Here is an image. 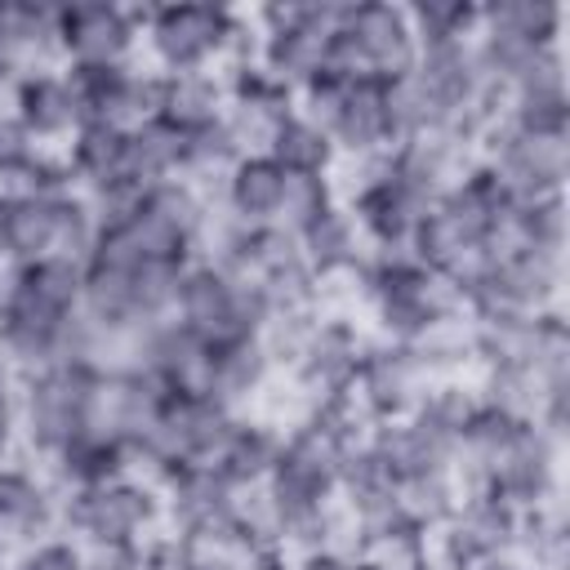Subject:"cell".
<instances>
[{"instance_id":"6da1fadb","label":"cell","mask_w":570,"mask_h":570,"mask_svg":"<svg viewBox=\"0 0 570 570\" xmlns=\"http://www.w3.org/2000/svg\"><path fill=\"white\" fill-rule=\"evenodd\" d=\"M142 62L160 76L223 71L232 62H254L258 27L249 9L227 4H142Z\"/></svg>"},{"instance_id":"7a4b0ae2","label":"cell","mask_w":570,"mask_h":570,"mask_svg":"<svg viewBox=\"0 0 570 570\" xmlns=\"http://www.w3.org/2000/svg\"><path fill=\"white\" fill-rule=\"evenodd\" d=\"M169 316L183 330H191L205 347H223V343L258 334L272 312H267L258 281H240V276L214 267L209 258H191L187 272L178 276Z\"/></svg>"},{"instance_id":"3957f363","label":"cell","mask_w":570,"mask_h":570,"mask_svg":"<svg viewBox=\"0 0 570 570\" xmlns=\"http://www.w3.org/2000/svg\"><path fill=\"white\" fill-rule=\"evenodd\" d=\"M58 530L71 534L76 543H147L165 530L160 490L134 476L85 485V490H62Z\"/></svg>"},{"instance_id":"277c9868","label":"cell","mask_w":570,"mask_h":570,"mask_svg":"<svg viewBox=\"0 0 570 570\" xmlns=\"http://www.w3.org/2000/svg\"><path fill=\"white\" fill-rule=\"evenodd\" d=\"M89 379H94V365H76V361H58V365L22 379V405H18V450L22 454L49 463L80 436Z\"/></svg>"},{"instance_id":"5b68a950","label":"cell","mask_w":570,"mask_h":570,"mask_svg":"<svg viewBox=\"0 0 570 570\" xmlns=\"http://www.w3.org/2000/svg\"><path fill=\"white\" fill-rule=\"evenodd\" d=\"M476 160L499 174V183L512 191V200H539L561 196L570 178V134H539L517 129L512 120H494L476 138Z\"/></svg>"},{"instance_id":"8992f818","label":"cell","mask_w":570,"mask_h":570,"mask_svg":"<svg viewBox=\"0 0 570 570\" xmlns=\"http://www.w3.org/2000/svg\"><path fill=\"white\" fill-rule=\"evenodd\" d=\"M517 530H521V512L512 503H503L490 490H468L459 499V508L450 512V521L428 534L432 561L441 570H468V566H476L485 557L512 552L517 548Z\"/></svg>"},{"instance_id":"52a82bcc","label":"cell","mask_w":570,"mask_h":570,"mask_svg":"<svg viewBox=\"0 0 570 570\" xmlns=\"http://www.w3.org/2000/svg\"><path fill=\"white\" fill-rule=\"evenodd\" d=\"M62 67H129L142 62L138 4H58Z\"/></svg>"},{"instance_id":"ba28073f","label":"cell","mask_w":570,"mask_h":570,"mask_svg":"<svg viewBox=\"0 0 570 570\" xmlns=\"http://www.w3.org/2000/svg\"><path fill=\"white\" fill-rule=\"evenodd\" d=\"M58 503L62 490L53 485L45 463L18 450L0 468V557L13 561L31 543L58 534Z\"/></svg>"},{"instance_id":"9c48e42d","label":"cell","mask_w":570,"mask_h":570,"mask_svg":"<svg viewBox=\"0 0 570 570\" xmlns=\"http://www.w3.org/2000/svg\"><path fill=\"white\" fill-rule=\"evenodd\" d=\"M561 454H566V445H557L552 436H543L534 423H517L512 441L494 459V468H490V476H485L481 490L499 494L517 512L557 503L561 499Z\"/></svg>"},{"instance_id":"30bf717a","label":"cell","mask_w":570,"mask_h":570,"mask_svg":"<svg viewBox=\"0 0 570 570\" xmlns=\"http://www.w3.org/2000/svg\"><path fill=\"white\" fill-rule=\"evenodd\" d=\"M338 31L352 45V53H356V62L370 80H392V76L414 71L419 40H414L405 4H387V0L343 4Z\"/></svg>"},{"instance_id":"8fae6325","label":"cell","mask_w":570,"mask_h":570,"mask_svg":"<svg viewBox=\"0 0 570 570\" xmlns=\"http://www.w3.org/2000/svg\"><path fill=\"white\" fill-rule=\"evenodd\" d=\"M428 383H432L428 370L419 365V356L405 343L370 338V347L361 352L356 379H352V396H356V405L365 410L370 423H387V419L414 414Z\"/></svg>"},{"instance_id":"7c38bea8","label":"cell","mask_w":570,"mask_h":570,"mask_svg":"<svg viewBox=\"0 0 570 570\" xmlns=\"http://www.w3.org/2000/svg\"><path fill=\"white\" fill-rule=\"evenodd\" d=\"M9 107V116L27 129V138L40 147V151H62L76 129L85 125L80 116V102L62 76V67H45V71H22L9 94L0 98Z\"/></svg>"},{"instance_id":"4fadbf2b","label":"cell","mask_w":570,"mask_h":570,"mask_svg":"<svg viewBox=\"0 0 570 570\" xmlns=\"http://www.w3.org/2000/svg\"><path fill=\"white\" fill-rule=\"evenodd\" d=\"M160 508L165 534H232L236 485H227L205 463H178L160 485Z\"/></svg>"},{"instance_id":"5bb4252c","label":"cell","mask_w":570,"mask_h":570,"mask_svg":"<svg viewBox=\"0 0 570 570\" xmlns=\"http://www.w3.org/2000/svg\"><path fill=\"white\" fill-rule=\"evenodd\" d=\"M294 240H298V258L307 263V272L321 285L347 281L370 258V245H365V236H361V227L343 200H334L325 214H316L307 227H298Z\"/></svg>"},{"instance_id":"9a60e30c","label":"cell","mask_w":570,"mask_h":570,"mask_svg":"<svg viewBox=\"0 0 570 570\" xmlns=\"http://www.w3.org/2000/svg\"><path fill=\"white\" fill-rule=\"evenodd\" d=\"M281 379L276 361L267 356L263 338L249 334V338H236V343H223L214 347L209 356V396L218 405H227L232 414H249L258 410V401L267 396V387Z\"/></svg>"},{"instance_id":"2e32d148","label":"cell","mask_w":570,"mask_h":570,"mask_svg":"<svg viewBox=\"0 0 570 570\" xmlns=\"http://www.w3.org/2000/svg\"><path fill=\"white\" fill-rule=\"evenodd\" d=\"M281 187H285V169L272 156H240L214 187V200L236 227H276Z\"/></svg>"},{"instance_id":"e0dca14e","label":"cell","mask_w":570,"mask_h":570,"mask_svg":"<svg viewBox=\"0 0 570 570\" xmlns=\"http://www.w3.org/2000/svg\"><path fill=\"white\" fill-rule=\"evenodd\" d=\"M330 142L338 151V160H370V156H387L392 142V125H387V102H383V80H352L343 111L330 129Z\"/></svg>"},{"instance_id":"ac0fdd59","label":"cell","mask_w":570,"mask_h":570,"mask_svg":"<svg viewBox=\"0 0 570 570\" xmlns=\"http://www.w3.org/2000/svg\"><path fill=\"white\" fill-rule=\"evenodd\" d=\"M281 436H285V428H276L272 419H263V414H240V419L232 423V432L223 436L218 454H214L205 468H214V472H218L227 485H236V490L263 485L267 472H272V463H276V454H281Z\"/></svg>"},{"instance_id":"d6986e66","label":"cell","mask_w":570,"mask_h":570,"mask_svg":"<svg viewBox=\"0 0 570 570\" xmlns=\"http://www.w3.org/2000/svg\"><path fill=\"white\" fill-rule=\"evenodd\" d=\"M0 36L13 49L22 71H45L62 67V45H58V4H36V0H0Z\"/></svg>"},{"instance_id":"ffe728a7","label":"cell","mask_w":570,"mask_h":570,"mask_svg":"<svg viewBox=\"0 0 570 570\" xmlns=\"http://www.w3.org/2000/svg\"><path fill=\"white\" fill-rule=\"evenodd\" d=\"M183 151L187 134L178 125H169L165 116L142 120L138 129L125 134V183L147 191L165 178H183Z\"/></svg>"},{"instance_id":"44dd1931","label":"cell","mask_w":570,"mask_h":570,"mask_svg":"<svg viewBox=\"0 0 570 570\" xmlns=\"http://www.w3.org/2000/svg\"><path fill=\"white\" fill-rule=\"evenodd\" d=\"M62 160L71 169L76 191H102V187H129L125 183V134L107 125H80L76 138L62 147Z\"/></svg>"},{"instance_id":"7402d4cb","label":"cell","mask_w":570,"mask_h":570,"mask_svg":"<svg viewBox=\"0 0 570 570\" xmlns=\"http://www.w3.org/2000/svg\"><path fill=\"white\" fill-rule=\"evenodd\" d=\"M223 111H227V85H223V71L160 76V107H156V116H165V120L178 125L183 134L223 120Z\"/></svg>"},{"instance_id":"603a6c76","label":"cell","mask_w":570,"mask_h":570,"mask_svg":"<svg viewBox=\"0 0 570 570\" xmlns=\"http://www.w3.org/2000/svg\"><path fill=\"white\" fill-rule=\"evenodd\" d=\"M67 196H71V191H67ZM4 205H9V267L36 263V258H53L62 196L4 191Z\"/></svg>"},{"instance_id":"cb8c5ba5","label":"cell","mask_w":570,"mask_h":570,"mask_svg":"<svg viewBox=\"0 0 570 570\" xmlns=\"http://www.w3.org/2000/svg\"><path fill=\"white\" fill-rule=\"evenodd\" d=\"M476 31H503L530 45H566V9L557 0H494L481 4Z\"/></svg>"},{"instance_id":"d4e9b609","label":"cell","mask_w":570,"mask_h":570,"mask_svg":"<svg viewBox=\"0 0 570 570\" xmlns=\"http://www.w3.org/2000/svg\"><path fill=\"white\" fill-rule=\"evenodd\" d=\"M267 156H272L285 174H334V165H338V151H334L330 134L316 129L312 120H303L298 111H289V116L276 125V134H272V142H267Z\"/></svg>"},{"instance_id":"484cf974","label":"cell","mask_w":570,"mask_h":570,"mask_svg":"<svg viewBox=\"0 0 570 570\" xmlns=\"http://www.w3.org/2000/svg\"><path fill=\"white\" fill-rule=\"evenodd\" d=\"M463 490L454 481V472H436V476H414V481H396V512L405 525L432 534L436 525L450 521V512L459 508Z\"/></svg>"},{"instance_id":"4316f807","label":"cell","mask_w":570,"mask_h":570,"mask_svg":"<svg viewBox=\"0 0 570 570\" xmlns=\"http://www.w3.org/2000/svg\"><path fill=\"white\" fill-rule=\"evenodd\" d=\"M405 13L419 45L476 40V27H481V4L472 0H419V4H405Z\"/></svg>"},{"instance_id":"83f0119b","label":"cell","mask_w":570,"mask_h":570,"mask_svg":"<svg viewBox=\"0 0 570 570\" xmlns=\"http://www.w3.org/2000/svg\"><path fill=\"white\" fill-rule=\"evenodd\" d=\"M334 200H338V196H334V178H330V174H285L276 227L298 232V227H307L316 214H325Z\"/></svg>"},{"instance_id":"f1b7e54d","label":"cell","mask_w":570,"mask_h":570,"mask_svg":"<svg viewBox=\"0 0 570 570\" xmlns=\"http://www.w3.org/2000/svg\"><path fill=\"white\" fill-rule=\"evenodd\" d=\"M36 156H40V147L27 138V129L0 102V191H13L27 178V169L36 165Z\"/></svg>"},{"instance_id":"f546056e","label":"cell","mask_w":570,"mask_h":570,"mask_svg":"<svg viewBox=\"0 0 570 570\" xmlns=\"http://www.w3.org/2000/svg\"><path fill=\"white\" fill-rule=\"evenodd\" d=\"M13 570H85V548L71 534H49L13 557Z\"/></svg>"},{"instance_id":"4dcf8cb0","label":"cell","mask_w":570,"mask_h":570,"mask_svg":"<svg viewBox=\"0 0 570 570\" xmlns=\"http://www.w3.org/2000/svg\"><path fill=\"white\" fill-rule=\"evenodd\" d=\"M85 570H147V543H80Z\"/></svg>"},{"instance_id":"1f68e13d","label":"cell","mask_w":570,"mask_h":570,"mask_svg":"<svg viewBox=\"0 0 570 570\" xmlns=\"http://www.w3.org/2000/svg\"><path fill=\"white\" fill-rule=\"evenodd\" d=\"M18 405H22V379L0 365V436L18 441Z\"/></svg>"},{"instance_id":"d6a6232c","label":"cell","mask_w":570,"mask_h":570,"mask_svg":"<svg viewBox=\"0 0 570 570\" xmlns=\"http://www.w3.org/2000/svg\"><path fill=\"white\" fill-rule=\"evenodd\" d=\"M361 557H352L347 548H312L294 557V570H356Z\"/></svg>"},{"instance_id":"836d02e7","label":"cell","mask_w":570,"mask_h":570,"mask_svg":"<svg viewBox=\"0 0 570 570\" xmlns=\"http://www.w3.org/2000/svg\"><path fill=\"white\" fill-rule=\"evenodd\" d=\"M249 570H294V557L285 548H263L249 557Z\"/></svg>"},{"instance_id":"e575fe53","label":"cell","mask_w":570,"mask_h":570,"mask_svg":"<svg viewBox=\"0 0 570 570\" xmlns=\"http://www.w3.org/2000/svg\"><path fill=\"white\" fill-rule=\"evenodd\" d=\"M22 76V67H18V58H13V49L4 45V36H0V98L9 94V85Z\"/></svg>"},{"instance_id":"d590c367","label":"cell","mask_w":570,"mask_h":570,"mask_svg":"<svg viewBox=\"0 0 570 570\" xmlns=\"http://www.w3.org/2000/svg\"><path fill=\"white\" fill-rule=\"evenodd\" d=\"M468 570H530L517 552H499V557H485V561H476V566H468Z\"/></svg>"},{"instance_id":"8d00e7d4","label":"cell","mask_w":570,"mask_h":570,"mask_svg":"<svg viewBox=\"0 0 570 570\" xmlns=\"http://www.w3.org/2000/svg\"><path fill=\"white\" fill-rule=\"evenodd\" d=\"M9 267V205H4V191H0V272Z\"/></svg>"},{"instance_id":"74e56055","label":"cell","mask_w":570,"mask_h":570,"mask_svg":"<svg viewBox=\"0 0 570 570\" xmlns=\"http://www.w3.org/2000/svg\"><path fill=\"white\" fill-rule=\"evenodd\" d=\"M13 454H18V441H13V436H0V468H4Z\"/></svg>"},{"instance_id":"f35d334b","label":"cell","mask_w":570,"mask_h":570,"mask_svg":"<svg viewBox=\"0 0 570 570\" xmlns=\"http://www.w3.org/2000/svg\"><path fill=\"white\" fill-rule=\"evenodd\" d=\"M356 570H374V566H370V561H361V566H356Z\"/></svg>"},{"instance_id":"ab89813d","label":"cell","mask_w":570,"mask_h":570,"mask_svg":"<svg viewBox=\"0 0 570 570\" xmlns=\"http://www.w3.org/2000/svg\"><path fill=\"white\" fill-rule=\"evenodd\" d=\"M428 570H441V566H436V561H432V566H428Z\"/></svg>"}]
</instances>
